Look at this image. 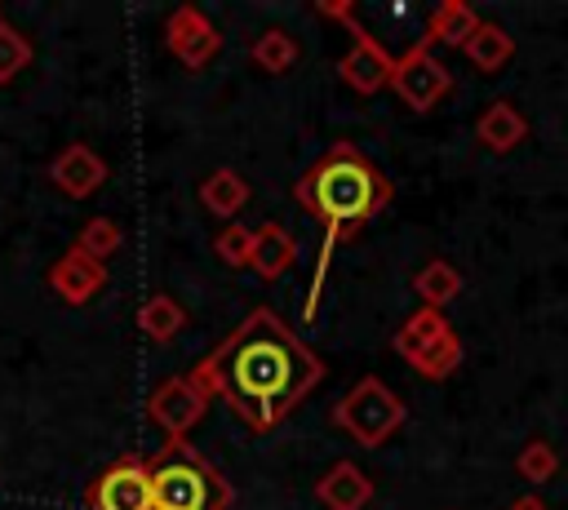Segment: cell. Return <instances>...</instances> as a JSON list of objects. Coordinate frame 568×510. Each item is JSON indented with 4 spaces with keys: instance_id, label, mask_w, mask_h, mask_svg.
Here are the masks:
<instances>
[{
    "instance_id": "6da1fadb",
    "label": "cell",
    "mask_w": 568,
    "mask_h": 510,
    "mask_svg": "<svg viewBox=\"0 0 568 510\" xmlns=\"http://www.w3.org/2000/svg\"><path fill=\"white\" fill-rule=\"evenodd\" d=\"M200 381L217 390L248 421V430L262 435L324 381V364L297 341V333L275 310L257 306L204 359Z\"/></svg>"
},
{
    "instance_id": "7a4b0ae2",
    "label": "cell",
    "mask_w": 568,
    "mask_h": 510,
    "mask_svg": "<svg viewBox=\"0 0 568 510\" xmlns=\"http://www.w3.org/2000/svg\"><path fill=\"white\" fill-rule=\"evenodd\" d=\"M297 200L324 231V244H320V257H315V275H311V297H306V315H315L320 284L328 275L337 239L355 235L373 213H382L390 204V177H382V169L364 151H355L351 142H337L306 169V177L297 182Z\"/></svg>"
},
{
    "instance_id": "3957f363",
    "label": "cell",
    "mask_w": 568,
    "mask_h": 510,
    "mask_svg": "<svg viewBox=\"0 0 568 510\" xmlns=\"http://www.w3.org/2000/svg\"><path fill=\"white\" fill-rule=\"evenodd\" d=\"M151 510H226L231 488L226 479L182 439H173L151 466Z\"/></svg>"
},
{
    "instance_id": "277c9868",
    "label": "cell",
    "mask_w": 568,
    "mask_h": 510,
    "mask_svg": "<svg viewBox=\"0 0 568 510\" xmlns=\"http://www.w3.org/2000/svg\"><path fill=\"white\" fill-rule=\"evenodd\" d=\"M333 426L346 430L359 448H382L404 426V399L395 390H386L382 377H359L333 404Z\"/></svg>"
},
{
    "instance_id": "5b68a950",
    "label": "cell",
    "mask_w": 568,
    "mask_h": 510,
    "mask_svg": "<svg viewBox=\"0 0 568 510\" xmlns=\"http://www.w3.org/2000/svg\"><path fill=\"white\" fill-rule=\"evenodd\" d=\"M390 89L404 98V106H408V111H430V106L453 89V75H448V67H444L430 49L413 44L404 58H395Z\"/></svg>"
},
{
    "instance_id": "8992f818",
    "label": "cell",
    "mask_w": 568,
    "mask_h": 510,
    "mask_svg": "<svg viewBox=\"0 0 568 510\" xmlns=\"http://www.w3.org/2000/svg\"><path fill=\"white\" fill-rule=\"evenodd\" d=\"M351 27V49L346 58L337 62V75L342 84H351L355 93H377L390 84V71H395V58L377 44V35H368L364 27H355V18L346 22Z\"/></svg>"
},
{
    "instance_id": "52a82bcc",
    "label": "cell",
    "mask_w": 568,
    "mask_h": 510,
    "mask_svg": "<svg viewBox=\"0 0 568 510\" xmlns=\"http://www.w3.org/2000/svg\"><path fill=\"white\" fill-rule=\"evenodd\" d=\"M93 510H151L146 461H115L93 483Z\"/></svg>"
},
{
    "instance_id": "ba28073f",
    "label": "cell",
    "mask_w": 568,
    "mask_h": 510,
    "mask_svg": "<svg viewBox=\"0 0 568 510\" xmlns=\"http://www.w3.org/2000/svg\"><path fill=\"white\" fill-rule=\"evenodd\" d=\"M315 497H320L328 510H364L368 497H373V479H368L355 461H333V466L320 475Z\"/></svg>"
},
{
    "instance_id": "9c48e42d",
    "label": "cell",
    "mask_w": 568,
    "mask_h": 510,
    "mask_svg": "<svg viewBox=\"0 0 568 510\" xmlns=\"http://www.w3.org/2000/svg\"><path fill=\"white\" fill-rule=\"evenodd\" d=\"M524 133H528V120H524V115H519V106H515V102H506V98L488 102V106H484V115L475 120V137H479V146H484V151H493V155L515 151V146L524 142Z\"/></svg>"
},
{
    "instance_id": "30bf717a",
    "label": "cell",
    "mask_w": 568,
    "mask_h": 510,
    "mask_svg": "<svg viewBox=\"0 0 568 510\" xmlns=\"http://www.w3.org/2000/svg\"><path fill=\"white\" fill-rule=\"evenodd\" d=\"M462 53H466V62H470L479 75H497V71L510 62V53H515V35H510L506 27L479 18V27L466 35Z\"/></svg>"
},
{
    "instance_id": "8fae6325",
    "label": "cell",
    "mask_w": 568,
    "mask_h": 510,
    "mask_svg": "<svg viewBox=\"0 0 568 510\" xmlns=\"http://www.w3.org/2000/svg\"><path fill=\"white\" fill-rule=\"evenodd\" d=\"M151 412H155L160 426H169L173 435H182V430L204 412V390H200L195 381H186V377H182V381H169V386H160Z\"/></svg>"
},
{
    "instance_id": "7c38bea8",
    "label": "cell",
    "mask_w": 568,
    "mask_h": 510,
    "mask_svg": "<svg viewBox=\"0 0 568 510\" xmlns=\"http://www.w3.org/2000/svg\"><path fill=\"white\" fill-rule=\"evenodd\" d=\"M453 328H448V319H444V310H430V306H422V310H413L399 328H395V337H390V346H395V355H404V364H413L422 350H430L439 337H448Z\"/></svg>"
},
{
    "instance_id": "4fadbf2b",
    "label": "cell",
    "mask_w": 568,
    "mask_h": 510,
    "mask_svg": "<svg viewBox=\"0 0 568 510\" xmlns=\"http://www.w3.org/2000/svg\"><path fill=\"white\" fill-rule=\"evenodd\" d=\"M479 27V13L470 9V4H462V0H444L435 13H430V22H426V35L417 40L422 49H430V44H453V49H462L466 44V35Z\"/></svg>"
},
{
    "instance_id": "5bb4252c",
    "label": "cell",
    "mask_w": 568,
    "mask_h": 510,
    "mask_svg": "<svg viewBox=\"0 0 568 510\" xmlns=\"http://www.w3.org/2000/svg\"><path fill=\"white\" fill-rule=\"evenodd\" d=\"M248 262H253L266 279H275V275H284V271L297 262V239H293L284 226L266 222V226L253 231V253H248Z\"/></svg>"
},
{
    "instance_id": "9a60e30c",
    "label": "cell",
    "mask_w": 568,
    "mask_h": 510,
    "mask_svg": "<svg viewBox=\"0 0 568 510\" xmlns=\"http://www.w3.org/2000/svg\"><path fill=\"white\" fill-rule=\"evenodd\" d=\"M413 293L422 297V306H430V310H439V306H448L457 293H462V275L448 266V262H426L417 275H413Z\"/></svg>"
},
{
    "instance_id": "2e32d148",
    "label": "cell",
    "mask_w": 568,
    "mask_h": 510,
    "mask_svg": "<svg viewBox=\"0 0 568 510\" xmlns=\"http://www.w3.org/2000/svg\"><path fill=\"white\" fill-rule=\"evenodd\" d=\"M457 364H462V337H457V333H448V337H439L430 350H422L408 368H413V373H422L426 381H444Z\"/></svg>"
},
{
    "instance_id": "e0dca14e",
    "label": "cell",
    "mask_w": 568,
    "mask_h": 510,
    "mask_svg": "<svg viewBox=\"0 0 568 510\" xmlns=\"http://www.w3.org/2000/svg\"><path fill=\"white\" fill-rule=\"evenodd\" d=\"M253 62H257L262 71L280 75V71H288V67L297 62V40H293L288 31H262V40L253 44Z\"/></svg>"
},
{
    "instance_id": "ac0fdd59",
    "label": "cell",
    "mask_w": 568,
    "mask_h": 510,
    "mask_svg": "<svg viewBox=\"0 0 568 510\" xmlns=\"http://www.w3.org/2000/svg\"><path fill=\"white\" fill-rule=\"evenodd\" d=\"M515 470H519V479H528V483H546V479L559 475V452H555L546 439H532V443H524V452L515 457Z\"/></svg>"
},
{
    "instance_id": "d6986e66",
    "label": "cell",
    "mask_w": 568,
    "mask_h": 510,
    "mask_svg": "<svg viewBox=\"0 0 568 510\" xmlns=\"http://www.w3.org/2000/svg\"><path fill=\"white\" fill-rule=\"evenodd\" d=\"M204 200H209V208H213V213H235V208L248 200V186L240 182V173L222 169V173H213V177H209Z\"/></svg>"
},
{
    "instance_id": "ffe728a7",
    "label": "cell",
    "mask_w": 568,
    "mask_h": 510,
    "mask_svg": "<svg viewBox=\"0 0 568 510\" xmlns=\"http://www.w3.org/2000/svg\"><path fill=\"white\" fill-rule=\"evenodd\" d=\"M217 248H222V257H226L231 266H248V253H253V235H248V231H240V226H231V231L217 239Z\"/></svg>"
},
{
    "instance_id": "44dd1931",
    "label": "cell",
    "mask_w": 568,
    "mask_h": 510,
    "mask_svg": "<svg viewBox=\"0 0 568 510\" xmlns=\"http://www.w3.org/2000/svg\"><path fill=\"white\" fill-rule=\"evenodd\" d=\"M151 328H155V333H169V328H173V310H169V306H155V310H151Z\"/></svg>"
},
{
    "instance_id": "7402d4cb",
    "label": "cell",
    "mask_w": 568,
    "mask_h": 510,
    "mask_svg": "<svg viewBox=\"0 0 568 510\" xmlns=\"http://www.w3.org/2000/svg\"><path fill=\"white\" fill-rule=\"evenodd\" d=\"M506 510H550V506H546L541 497H515V501H510Z\"/></svg>"
},
{
    "instance_id": "603a6c76",
    "label": "cell",
    "mask_w": 568,
    "mask_h": 510,
    "mask_svg": "<svg viewBox=\"0 0 568 510\" xmlns=\"http://www.w3.org/2000/svg\"><path fill=\"white\" fill-rule=\"evenodd\" d=\"M448 510H453V506H448Z\"/></svg>"
}]
</instances>
